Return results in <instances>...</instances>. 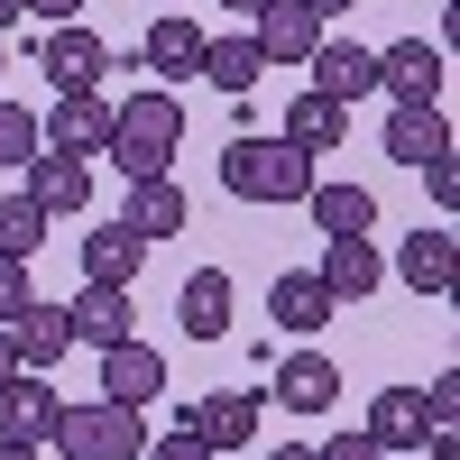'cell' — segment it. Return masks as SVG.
<instances>
[{"mask_svg":"<svg viewBox=\"0 0 460 460\" xmlns=\"http://www.w3.org/2000/svg\"><path fill=\"white\" fill-rule=\"evenodd\" d=\"M258 47H249V28L240 37H203V74H194V84H212V93H230V102H249L258 93Z\"/></svg>","mask_w":460,"mask_h":460,"instance_id":"obj_23","label":"cell"},{"mask_svg":"<svg viewBox=\"0 0 460 460\" xmlns=\"http://www.w3.org/2000/svg\"><path fill=\"white\" fill-rule=\"evenodd\" d=\"M47 230H56V221L37 212L28 194H0V258H19V267H28L37 249H47Z\"/></svg>","mask_w":460,"mask_h":460,"instance_id":"obj_28","label":"cell"},{"mask_svg":"<svg viewBox=\"0 0 460 460\" xmlns=\"http://www.w3.org/2000/svg\"><path fill=\"white\" fill-rule=\"evenodd\" d=\"M56 424H65V396L47 387V377H10V387H0V442H28V451H47L56 442Z\"/></svg>","mask_w":460,"mask_h":460,"instance_id":"obj_8","label":"cell"},{"mask_svg":"<svg viewBox=\"0 0 460 460\" xmlns=\"http://www.w3.org/2000/svg\"><path fill=\"white\" fill-rule=\"evenodd\" d=\"M267 460H314V451H304V442H277V451H267Z\"/></svg>","mask_w":460,"mask_h":460,"instance_id":"obj_38","label":"cell"},{"mask_svg":"<svg viewBox=\"0 0 460 460\" xmlns=\"http://www.w3.org/2000/svg\"><path fill=\"white\" fill-rule=\"evenodd\" d=\"M138 65L166 74V84H194V74H203V19H157L138 37Z\"/></svg>","mask_w":460,"mask_h":460,"instance_id":"obj_15","label":"cell"},{"mask_svg":"<svg viewBox=\"0 0 460 460\" xmlns=\"http://www.w3.org/2000/svg\"><path fill=\"white\" fill-rule=\"evenodd\" d=\"M129 323H138V314H129V286H84V295L65 304V332L93 341V350H120V341H138Z\"/></svg>","mask_w":460,"mask_h":460,"instance_id":"obj_12","label":"cell"},{"mask_svg":"<svg viewBox=\"0 0 460 460\" xmlns=\"http://www.w3.org/2000/svg\"><path fill=\"white\" fill-rule=\"evenodd\" d=\"M28 203L37 212H84L93 203V175H84V157H56V147H37V157H28Z\"/></svg>","mask_w":460,"mask_h":460,"instance_id":"obj_16","label":"cell"},{"mask_svg":"<svg viewBox=\"0 0 460 460\" xmlns=\"http://www.w3.org/2000/svg\"><path fill=\"white\" fill-rule=\"evenodd\" d=\"M377 93H396V111H442V47L424 37L377 47Z\"/></svg>","mask_w":460,"mask_h":460,"instance_id":"obj_5","label":"cell"},{"mask_svg":"<svg viewBox=\"0 0 460 460\" xmlns=\"http://www.w3.org/2000/svg\"><path fill=\"white\" fill-rule=\"evenodd\" d=\"M314 157H304V147H286V138H230L221 147V194H240V203H304L314 194Z\"/></svg>","mask_w":460,"mask_h":460,"instance_id":"obj_2","label":"cell"},{"mask_svg":"<svg viewBox=\"0 0 460 460\" xmlns=\"http://www.w3.org/2000/svg\"><path fill=\"white\" fill-rule=\"evenodd\" d=\"M314 277H323L332 304H368L377 286H387V258H377L368 240H323V267H314Z\"/></svg>","mask_w":460,"mask_h":460,"instance_id":"obj_14","label":"cell"},{"mask_svg":"<svg viewBox=\"0 0 460 460\" xmlns=\"http://www.w3.org/2000/svg\"><path fill=\"white\" fill-rule=\"evenodd\" d=\"M314 460H387V451H377V442H368V433H332V442H323V451H314Z\"/></svg>","mask_w":460,"mask_h":460,"instance_id":"obj_31","label":"cell"},{"mask_svg":"<svg viewBox=\"0 0 460 460\" xmlns=\"http://www.w3.org/2000/svg\"><path fill=\"white\" fill-rule=\"evenodd\" d=\"M120 221L138 230V240H175V230H184V184L175 175H138L129 203H120Z\"/></svg>","mask_w":460,"mask_h":460,"instance_id":"obj_21","label":"cell"},{"mask_svg":"<svg viewBox=\"0 0 460 460\" xmlns=\"http://www.w3.org/2000/svg\"><path fill=\"white\" fill-rule=\"evenodd\" d=\"M138 460H212V451H203V442H194V433H166V442H147V451H138Z\"/></svg>","mask_w":460,"mask_h":460,"instance_id":"obj_33","label":"cell"},{"mask_svg":"<svg viewBox=\"0 0 460 460\" xmlns=\"http://www.w3.org/2000/svg\"><path fill=\"white\" fill-rule=\"evenodd\" d=\"M10 19H28V10H19V0H0V28H10Z\"/></svg>","mask_w":460,"mask_h":460,"instance_id":"obj_40","label":"cell"},{"mask_svg":"<svg viewBox=\"0 0 460 460\" xmlns=\"http://www.w3.org/2000/svg\"><path fill=\"white\" fill-rule=\"evenodd\" d=\"M424 184H433V203L451 212V203H460V157H433V166H424Z\"/></svg>","mask_w":460,"mask_h":460,"instance_id":"obj_32","label":"cell"},{"mask_svg":"<svg viewBox=\"0 0 460 460\" xmlns=\"http://www.w3.org/2000/svg\"><path fill=\"white\" fill-rule=\"evenodd\" d=\"M37 138L56 157H102L111 147V93H56V111L37 120Z\"/></svg>","mask_w":460,"mask_h":460,"instance_id":"obj_7","label":"cell"},{"mask_svg":"<svg viewBox=\"0 0 460 460\" xmlns=\"http://www.w3.org/2000/svg\"><path fill=\"white\" fill-rule=\"evenodd\" d=\"M221 10H230V19H258V10H267V0H221Z\"/></svg>","mask_w":460,"mask_h":460,"instance_id":"obj_37","label":"cell"},{"mask_svg":"<svg viewBox=\"0 0 460 460\" xmlns=\"http://www.w3.org/2000/svg\"><path fill=\"white\" fill-rule=\"evenodd\" d=\"M277 396H286V405H295V414H323V405H332V396H341V368H332V359H323V350H295V359H286V368H277Z\"/></svg>","mask_w":460,"mask_h":460,"instance_id":"obj_27","label":"cell"},{"mask_svg":"<svg viewBox=\"0 0 460 460\" xmlns=\"http://www.w3.org/2000/svg\"><path fill=\"white\" fill-rule=\"evenodd\" d=\"M175 147H184V102H175V93H129V102H111V147H102V157L120 166L129 184H138V175H166Z\"/></svg>","mask_w":460,"mask_h":460,"instance_id":"obj_1","label":"cell"},{"mask_svg":"<svg viewBox=\"0 0 460 460\" xmlns=\"http://www.w3.org/2000/svg\"><path fill=\"white\" fill-rule=\"evenodd\" d=\"M19 10H28V19H56V28H74V19H84V0H19Z\"/></svg>","mask_w":460,"mask_h":460,"instance_id":"obj_34","label":"cell"},{"mask_svg":"<svg viewBox=\"0 0 460 460\" xmlns=\"http://www.w3.org/2000/svg\"><path fill=\"white\" fill-rule=\"evenodd\" d=\"M28 304H37V286H28V267H19V258H0V323H19Z\"/></svg>","mask_w":460,"mask_h":460,"instance_id":"obj_30","label":"cell"},{"mask_svg":"<svg viewBox=\"0 0 460 460\" xmlns=\"http://www.w3.org/2000/svg\"><path fill=\"white\" fill-rule=\"evenodd\" d=\"M277 138H286V147H304V157H332V147L350 138V111H341V102H323V93H295Z\"/></svg>","mask_w":460,"mask_h":460,"instance_id":"obj_20","label":"cell"},{"mask_svg":"<svg viewBox=\"0 0 460 460\" xmlns=\"http://www.w3.org/2000/svg\"><path fill=\"white\" fill-rule=\"evenodd\" d=\"M304 74H314V93H323V102H341V111H350L359 93H377V56H368V47H350V37H323Z\"/></svg>","mask_w":460,"mask_h":460,"instance_id":"obj_13","label":"cell"},{"mask_svg":"<svg viewBox=\"0 0 460 460\" xmlns=\"http://www.w3.org/2000/svg\"><path fill=\"white\" fill-rule=\"evenodd\" d=\"M19 377V350H10V323H0V387H10Z\"/></svg>","mask_w":460,"mask_h":460,"instance_id":"obj_36","label":"cell"},{"mask_svg":"<svg viewBox=\"0 0 460 460\" xmlns=\"http://www.w3.org/2000/svg\"><path fill=\"white\" fill-rule=\"evenodd\" d=\"M166 10H175V0H166Z\"/></svg>","mask_w":460,"mask_h":460,"instance_id":"obj_43","label":"cell"},{"mask_svg":"<svg viewBox=\"0 0 460 460\" xmlns=\"http://www.w3.org/2000/svg\"><path fill=\"white\" fill-rule=\"evenodd\" d=\"M175 323L194 332V341H221V332H230V277H221V267H194V277H184Z\"/></svg>","mask_w":460,"mask_h":460,"instance_id":"obj_24","label":"cell"},{"mask_svg":"<svg viewBox=\"0 0 460 460\" xmlns=\"http://www.w3.org/2000/svg\"><path fill=\"white\" fill-rule=\"evenodd\" d=\"M157 396H166V359L147 350V341H120V350H102V405L147 414Z\"/></svg>","mask_w":460,"mask_h":460,"instance_id":"obj_9","label":"cell"},{"mask_svg":"<svg viewBox=\"0 0 460 460\" xmlns=\"http://www.w3.org/2000/svg\"><path fill=\"white\" fill-rule=\"evenodd\" d=\"M0 460H37V451H28V442H0Z\"/></svg>","mask_w":460,"mask_h":460,"instance_id":"obj_39","label":"cell"},{"mask_svg":"<svg viewBox=\"0 0 460 460\" xmlns=\"http://www.w3.org/2000/svg\"><path fill=\"white\" fill-rule=\"evenodd\" d=\"M37 147H47V138H37V111L28 102H0V166H28Z\"/></svg>","mask_w":460,"mask_h":460,"instance_id":"obj_29","label":"cell"},{"mask_svg":"<svg viewBox=\"0 0 460 460\" xmlns=\"http://www.w3.org/2000/svg\"><path fill=\"white\" fill-rule=\"evenodd\" d=\"M304 10H314V19L332 28V19H350V10H359V0H304Z\"/></svg>","mask_w":460,"mask_h":460,"instance_id":"obj_35","label":"cell"},{"mask_svg":"<svg viewBox=\"0 0 460 460\" xmlns=\"http://www.w3.org/2000/svg\"><path fill=\"white\" fill-rule=\"evenodd\" d=\"M258 424H267V387H203L175 414V433H194L203 451H249Z\"/></svg>","mask_w":460,"mask_h":460,"instance_id":"obj_4","label":"cell"},{"mask_svg":"<svg viewBox=\"0 0 460 460\" xmlns=\"http://www.w3.org/2000/svg\"><path fill=\"white\" fill-rule=\"evenodd\" d=\"M10 350L28 377H56V359L74 350V332H65V304H28V314L10 323Z\"/></svg>","mask_w":460,"mask_h":460,"instance_id":"obj_18","label":"cell"},{"mask_svg":"<svg viewBox=\"0 0 460 460\" xmlns=\"http://www.w3.org/2000/svg\"><path fill=\"white\" fill-rule=\"evenodd\" d=\"M323 19L304 10V0H267V10L249 19V47H258V65H314V47H323Z\"/></svg>","mask_w":460,"mask_h":460,"instance_id":"obj_6","label":"cell"},{"mask_svg":"<svg viewBox=\"0 0 460 460\" xmlns=\"http://www.w3.org/2000/svg\"><path fill=\"white\" fill-rule=\"evenodd\" d=\"M37 65H47V84H56V93H102V74H111V47H102L93 28H47Z\"/></svg>","mask_w":460,"mask_h":460,"instance_id":"obj_10","label":"cell"},{"mask_svg":"<svg viewBox=\"0 0 460 460\" xmlns=\"http://www.w3.org/2000/svg\"><path fill=\"white\" fill-rule=\"evenodd\" d=\"M359 433L377 451H414V442H424V396H414V387H377V405H368Z\"/></svg>","mask_w":460,"mask_h":460,"instance_id":"obj_26","label":"cell"},{"mask_svg":"<svg viewBox=\"0 0 460 460\" xmlns=\"http://www.w3.org/2000/svg\"><path fill=\"white\" fill-rule=\"evenodd\" d=\"M387 460H424V451H387Z\"/></svg>","mask_w":460,"mask_h":460,"instance_id":"obj_41","label":"cell"},{"mask_svg":"<svg viewBox=\"0 0 460 460\" xmlns=\"http://www.w3.org/2000/svg\"><path fill=\"white\" fill-rule=\"evenodd\" d=\"M267 314H277V332H323L341 304L323 295V277H314V267H304V277H277V286H267Z\"/></svg>","mask_w":460,"mask_h":460,"instance_id":"obj_25","label":"cell"},{"mask_svg":"<svg viewBox=\"0 0 460 460\" xmlns=\"http://www.w3.org/2000/svg\"><path fill=\"white\" fill-rule=\"evenodd\" d=\"M138 267H147V240L129 221H102L84 240V286H138Z\"/></svg>","mask_w":460,"mask_h":460,"instance_id":"obj_19","label":"cell"},{"mask_svg":"<svg viewBox=\"0 0 460 460\" xmlns=\"http://www.w3.org/2000/svg\"><path fill=\"white\" fill-rule=\"evenodd\" d=\"M56 451L65 460H138L147 451V414H129V405H65V424H56Z\"/></svg>","mask_w":460,"mask_h":460,"instance_id":"obj_3","label":"cell"},{"mask_svg":"<svg viewBox=\"0 0 460 460\" xmlns=\"http://www.w3.org/2000/svg\"><path fill=\"white\" fill-rule=\"evenodd\" d=\"M0 74H10V47H0Z\"/></svg>","mask_w":460,"mask_h":460,"instance_id":"obj_42","label":"cell"},{"mask_svg":"<svg viewBox=\"0 0 460 460\" xmlns=\"http://www.w3.org/2000/svg\"><path fill=\"white\" fill-rule=\"evenodd\" d=\"M387 157L424 175L433 157H451V120L442 111H387Z\"/></svg>","mask_w":460,"mask_h":460,"instance_id":"obj_22","label":"cell"},{"mask_svg":"<svg viewBox=\"0 0 460 460\" xmlns=\"http://www.w3.org/2000/svg\"><path fill=\"white\" fill-rule=\"evenodd\" d=\"M304 212H314L323 240H368V230H377V194H368V184H314Z\"/></svg>","mask_w":460,"mask_h":460,"instance_id":"obj_17","label":"cell"},{"mask_svg":"<svg viewBox=\"0 0 460 460\" xmlns=\"http://www.w3.org/2000/svg\"><path fill=\"white\" fill-rule=\"evenodd\" d=\"M396 277L414 295H451L460 286V230L433 221V230H414V240H396Z\"/></svg>","mask_w":460,"mask_h":460,"instance_id":"obj_11","label":"cell"}]
</instances>
